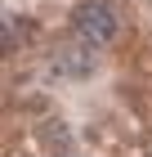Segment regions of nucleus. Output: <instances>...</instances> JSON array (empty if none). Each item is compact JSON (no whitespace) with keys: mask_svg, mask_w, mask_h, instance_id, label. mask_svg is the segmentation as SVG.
Segmentation results:
<instances>
[{"mask_svg":"<svg viewBox=\"0 0 152 157\" xmlns=\"http://www.w3.org/2000/svg\"><path fill=\"white\" fill-rule=\"evenodd\" d=\"M72 32H76L81 45L107 49L121 36V13H117V5H107V0H85V5H76V13H72Z\"/></svg>","mask_w":152,"mask_h":157,"instance_id":"obj_1","label":"nucleus"},{"mask_svg":"<svg viewBox=\"0 0 152 157\" xmlns=\"http://www.w3.org/2000/svg\"><path fill=\"white\" fill-rule=\"evenodd\" d=\"M98 59H94V49L81 45V49H58V59H54V72L58 76H94Z\"/></svg>","mask_w":152,"mask_h":157,"instance_id":"obj_2","label":"nucleus"}]
</instances>
